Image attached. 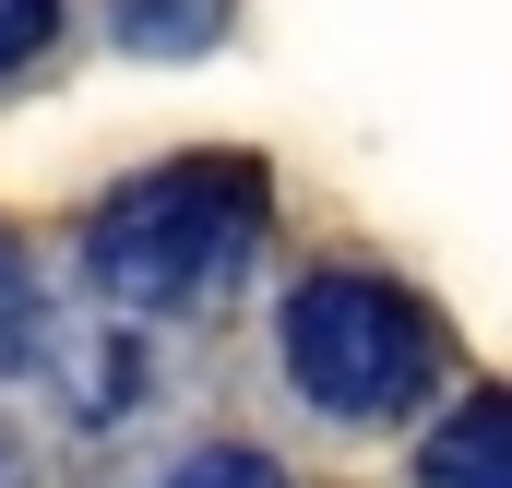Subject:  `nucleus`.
Returning a JSON list of instances; mask_svg holds the SVG:
<instances>
[{
  "label": "nucleus",
  "instance_id": "f257e3e1",
  "mask_svg": "<svg viewBox=\"0 0 512 488\" xmlns=\"http://www.w3.org/2000/svg\"><path fill=\"white\" fill-rule=\"evenodd\" d=\"M274 191L251 155H167L84 215V286L131 322H191L262 262Z\"/></svg>",
  "mask_w": 512,
  "mask_h": 488
},
{
  "label": "nucleus",
  "instance_id": "f03ea898",
  "mask_svg": "<svg viewBox=\"0 0 512 488\" xmlns=\"http://www.w3.org/2000/svg\"><path fill=\"white\" fill-rule=\"evenodd\" d=\"M274 358H286V381H298L310 417L382 429V417H405V405L441 393V322H429V298L405 274H382V262H322V274L286 286Z\"/></svg>",
  "mask_w": 512,
  "mask_h": 488
},
{
  "label": "nucleus",
  "instance_id": "7ed1b4c3",
  "mask_svg": "<svg viewBox=\"0 0 512 488\" xmlns=\"http://www.w3.org/2000/svg\"><path fill=\"white\" fill-rule=\"evenodd\" d=\"M417 488H512V381L465 393V405L417 441Z\"/></svg>",
  "mask_w": 512,
  "mask_h": 488
},
{
  "label": "nucleus",
  "instance_id": "20e7f679",
  "mask_svg": "<svg viewBox=\"0 0 512 488\" xmlns=\"http://www.w3.org/2000/svg\"><path fill=\"white\" fill-rule=\"evenodd\" d=\"M227 24H239V0H108V36L131 60H203V48H227Z\"/></svg>",
  "mask_w": 512,
  "mask_h": 488
},
{
  "label": "nucleus",
  "instance_id": "39448f33",
  "mask_svg": "<svg viewBox=\"0 0 512 488\" xmlns=\"http://www.w3.org/2000/svg\"><path fill=\"white\" fill-rule=\"evenodd\" d=\"M167 488H286V465L251 453V441H191V453L167 465Z\"/></svg>",
  "mask_w": 512,
  "mask_h": 488
},
{
  "label": "nucleus",
  "instance_id": "423d86ee",
  "mask_svg": "<svg viewBox=\"0 0 512 488\" xmlns=\"http://www.w3.org/2000/svg\"><path fill=\"white\" fill-rule=\"evenodd\" d=\"M60 24H72V0H0V84H24L60 48Z\"/></svg>",
  "mask_w": 512,
  "mask_h": 488
},
{
  "label": "nucleus",
  "instance_id": "0eeeda50",
  "mask_svg": "<svg viewBox=\"0 0 512 488\" xmlns=\"http://www.w3.org/2000/svg\"><path fill=\"white\" fill-rule=\"evenodd\" d=\"M0 334H12V346L36 334V274H24V239H12V227H0Z\"/></svg>",
  "mask_w": 512,
  "mask_h": 488
},
{
  "label": "nucleus",
  "instance_id": "6e6552de",
  "mask_svg": "<svg viewBox=\"0 0 512 488\" xmlns=\"http://www.w3.org/2000/svg\"><path fill=\"white\" fill-rule=\"evenodd\" d=\"M0 488H24V465H12V441H0Z\"/></svg>",
  "mask_w": 512,
  "mask_h": 488
}]
</instances>
